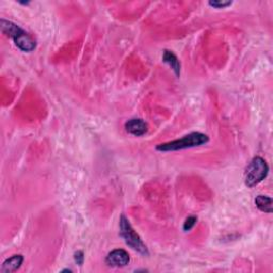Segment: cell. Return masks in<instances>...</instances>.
<instances>
[{"mask_svg": "<svg viewBox=\"0 0 273 273\" xmlns=\"http://www.w3.org/2000/svg\"><path fill=\"white\" fill-rule=\"evenodd\" d=\"M24 262V257L23 255H13L12 257L8 258L4 261L2 265V268H0V272L2 273H12L17 271L20 269Z\"/></svg>", "mask_w": 273, "mask_h": 273, "instance_id": "52a82bcc", "label": "cell"}, {"mask_svg": "<svg viewBox=\"0 0 273 273\" xmlns=\"http://www.w3.org/2000/svg\"><path fill=\"white\" fill-rule=\"evenodd\" d=\"M209 142V137L202 133H191L184 136L181 139H177L171 142H167L157 145L156 149L159 152H176V150L192 148L205 145Z\"/></svg>", "mask_w": 273, "mask_h": 273, "instance_id": "7a4b0ae2", "label": "cell"}, {"mask_svg": "<svg viewBox=\"0 0 273 273\" xmlns=\"http://www.w3.org/2000/svg\"><path fill=\"white\" fill-rule=\"evenodd\" d=\"M125 129L128 134L135 137H141L147 133V124L142 119H130L125 123Z\"/></svg>", "mask_w": 273, "mask_h": 273, "instance_id": "8992f818", "label": "cell"}, {"mask_svg": "<svg viewBox=\"0 0 273 273\" xmlns=\"http://www.w3.org/2000/svg\"><path fill=\"white\" fill-rule=\"evenodd\" d=\"M255 204L260 211L266 212V213H272L273 207H272V199L270 196H266V195L256 196Z\"/></svg>", "mask_w": 273, "mask_h": 273, "instance_id": "9c48e42d", "label": "cell"}, {"mask_svg": "<svg viewBox=\"0 0 273 273\" xmlns=\"http://www.w3.org/2000/svg\"><path fill=\"white\" fill-rule=\"evenodd\" d=\"M269 173V166L266 160L256 156L254 157L244 171V184L247 187L253 188L261 183Z\"/></svg>", "mask_w": 273, "mask_h": 273, "instance_id": "277c9868", "label": "cell"}, {"mask_svg": "<svg viewBox=\"0 0 273 273\" xmlns=\"http://www.w3.org/2000/svg\"><path fill=\"white\" fill-rule=\"evenodd\" d=\"M74 259H75V262H76L78 266H82L83 265V261H84V254H83V252L82 251H77L76 253H75Z\"/></svg>", "mask_w": 273, "mask_h": 273, "instance_id": "7c38bea8", "label": "cell"}, {"mask_svg": "<svg viewBox=\"0 0 273 273\" xmlns=\"http://www.w3.org/2000/svg\"><path fill=\"white\" fill-rule=\"evenodd\" d=\"M197 222V218L195 215H191L189 216V218H187L186 221L184 222V225H183V230L185 232H188V231H190L194 228V225L196 224Z\"/></svg>", "mask_w": 273, "mask_h": 273, "instance_id": "30bf717a", "label": "cell"}, {"mask_svg": "<svg viewBox=\"0 0 273 273\" xmlns=\"http://www.w3.org/2000/svg\"><path fill=\"white\" fill-rule=\"evenodd\" d=\"M120 236L124 239L128 247L142 254L144 256H148L149 252L145 243L141 239L138 233L133 229V227H131V224L124 214H122L120 218Z\"/></svg>", "mask_w": 273, "mask_h": 273, "instance_id": "3957f363", "label": "cell"}, {"mask_svg": "<svg viewBox=\"0 0 273 273\" xmlns=\"http://www.w3.org/2000/svg\"><path fill=\"white\" fill-rule=\"evenodd\" d=\"M162 61L165 63H167L169 67L172 69V71L174 72V74L176 75L177 77H180L181 75V62L178 61L176 56L170 51V50H165L163 54H162Z\"/></svg>", "mask_w": 273, "mask_h": 273, "instance_id": "ba28073f", "label": "cell"}, {"mask_svg": "<svg viewBox=\"0 0 273 273\" xmlns=\"http://www.w3.org/2000/svg\"><path fill=\"white\" fill-rule=\"evenodd\" d=\"M105 261L109 267L122 268L128 265L130 261V257H129V254L125 250L117 249V250L111 251L108 254Z\"/></svg>", "mask_w": 273, "mask_h": 273, "instance_id": "5b68a950", "label": "cell"}, {"mask_svg": "<svg viewBox=\"0 0 273 273\" xmlns=\"http://www.w3.org/2000/svg\"><path fill=\"white\" fill-rule=\"evenodd\" d=\"M232 4H233L232 2H218V0H213V2L208 3L210 7H213L215 9H224L227 7H230Z\"/></svg>", "mask_w": 273, "mask_h": 273, "instance_id": "8fae6325", "label": "cell"}, {"mask_svg": "<svg viewBox=\"0 0 273 273\" xmlns=\"http://www.w3.org/2000/svg\"><path fill=\"white\" fill-rule=\"evenodd\" d=\"M0 28H2L3 33L9 37H11L15 45L22 51L31 52L35 49V41L18 25L3 18V20L0 21Z\"/></svg>", "mask_w": 273, "mask_h": 273, "instance_id": "6da1fadb", "label": "cell"}]
</instances>
